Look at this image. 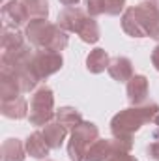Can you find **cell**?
<instances>
[{"label":"cell","mask_w":159,"mask_h":161,"mask_svg":"<svg viewBox=\"0 0 159 161\" xmlns=\"http://www.w3.org/2000/svg\"><path fill=\"white\" fill-rule=\"evenodd\" d=\"M120 25L129 38H152L159 43V8L152 0L125 8Z\"/></svg>","instance_id":"obj_1"},{"label":"cell","mask_w":159,"mask_h":161,"mask_svg":"<svg viewBox=\"0 0 159 161\" xmlns=\"http://www.w3.org/2000/svg\"><path fill=\"white\" fill-rule=\"evenodd\" d=\"M159 114V105L156 101H146L144 105H131L122 109L111 120V133L114 139L133 141V135L148 122H154Z\"/></svg>","instance_id":"obj_2"},{"label":"cell","mask_w":159,"mask_h":161,"mask_svg":"<svg viewBox=\"0 0 159 161\" xmlns=\"http://www.w3.org/2000/svg\"><path fill=\"white\" fill-rule=\"evenodd\" d=\"M25 38L34 49L54 53H62L69 43L68 32L62 30L56 23H49L47 19H30L25 28Z\"/></svg>","instance_id":"obj_3"},{"label":"cell","mask_w":159,"mask_h":161,"mask_svg":"<svg viewBox=\"0 0 159 161\" xmlns=\"http://www.w3.org/2000/svg\"><path fill=\"white\" fill-rule=\"evenodd\" d=\"M56 25L66 30L68 34H77L84 43H97L101 38L99 25L94 17L86 13V9H80L77 6L64 8L58 13Z\"/></svg>","instance_id":"obj_4"},{"label":"cell","mask_w":159,"mask_h":161,"mask_svg":"<svg viewBox=\"0 0 159 161\" xmlns=\"http://www.w3.org/2000/svg\"><path fill=\"white\" fill-rule=\"evenodd\" d=\"M99 139V127L94 122L82 120L71 131L68 142V158L71 161H86L88 148Z\"/></svg>","instance_id":"obj_5"},{"label":"cell","mask_w":159,"mask_h":161,"mask_svg":"<svg viewBox=\"0 0 159 161\" xmlns=\"http://www.w3.org/2000/svg\"><path fill=\"white\" fill-rule=\"evenodd\" d=\"M56 111H54V94L49 86H40L32 97H30V113L28 122L30 125L43 127L45 124L54 120Z\"/></svg>","instance_id":"obj_6"},{"label":"cell","mask_w":159,"mask_h":161,"mask_svg":"<svg viewBox=\"0 0 159 161\" xmlns=\"http://www.w3.org/2000/svg\"><path fill=\"white\" fill-rule=\"evenodd\" d=\"M62 66H64L62 53L45 51V49H34L32 58H30V68H32L34 75L40 80L54 75L56 71L62 69Z\"/></svg>","instance_id":"obj_7"},{"label":"cell","mask_w":159,"mask_h":161,"mask_svg":"<svg viewBox=\"0 0 159 161\" xmlns=\"http://www.w3.org/2000/svg\"><path fill=\"white\" fill-rule=\"evenodd\" d=\"M0 15H2V21H4V26L8 28H19L23 26L28 19V13L23 6L21 0H9V2H4L2 4V9H0Z\"/></svg>","instance_id":"obj_8"},{"label":"cell","mask_w":159,"mask_h":161,"mask_svg":"<svg viewBox=\"0 0 159 161\" xmlns=\"http://www.w3.org/2000/svg\"><path fill=\"white\" fill-rule=\"evenodd\" d=\"M125 94L131 105H144L148 101V94H150V84L144 75H133L127 80L125 86Z\"/></svg>","instance_id":"obj_9"},{"label":"cell","mask_w":159,"mask_h":161,"mask_svg":"<svg viewBox=\"0 0 159 161\" xmlns=\"http://www.w3.org/2000/svg\"><path fill=\"white\" fill-rule=\"evenodd\" d=\"M23 94V86L19 82V77L8 69V68H0V99H15Z\"/></svg>","instance_id":"obj_10"},{"label":"cell","mask_w":159,"mask_h":161,"mask_svg":"<svg viewBox=\"0 0 159 161\" xmlns=\"http://www.w3.org/2000/svg\"><path fill=\"white\" fill-rule=\"evenodd\" d=\"M0 113L2 116L9 118V120H23V118H28V103L23 96L15 97V99H6L0 103Z\"/></svg>","instance_id":"obj_11"},{"label":"cell","mask_w":159,"mask_h":161,"mask_svg":"<svg viewBox=\"0 0 159 161\" xmlns=\"http://www.w3.org/2000/svg\"><path fill=\"white\" fill-rule=\"evenodd\" d=\"M25 148H26V154L34 159H47L49 158V152H51V146L47 144L45 137L41 131H34L26 137L25 141Z\"/></svg>","instance_id":"obj_12"},{"label":"cell","mask_w":159,"mask_h":161,"mask_svg":"<svg viewBox=\"0 0 159 161\" xmlns=\"http://www.w3.org/2000/svg\"><path fill=\"white\" fill-rule=\"evenodd\" d=\"M109 75L116 82H127L133 77V62L127 56H114L109 64Z\"/></svg>","instance_id":"obj_13"},{"label":"cell","mask_w":159,"mask_h":161,"mask_svg":"<svg viewBox=\"0 0 159 161\" xmlns=\"http://www.w3.org/2000/svg\"><path fill=\"white\" fill-rule=\"evenodd\" d=\"M41 133H43L47 144L51 146V150H58V148L64 144L66 137H68V129H66L60 122H56V120L45 124L43 129H41Z\"/></svg>","instance_id":"obj_14"},{"label":"cell","mask_w":159,"mask_h":161,"mask_svg":"<svg viewBox=\"0 0 159 161\" xmlns=\"http://www.w3.org/2000/svg\"><path fill=\"white\" fill-rule=\"evenodd\" d=\"M116 150L114 139H97L86 152V161H107Z\"/></svg>","instance_id":"obj_15"},{"label":"cell","mask_w":159,"mask_h":161,"mask_svg":"<svg viewBox=\"0 0 159 161\" xmlns=\"http://www.w3.org/2000/svg\"><path fill=\"white\" fill-rule=\"evenodd\" d=\"M2 161H25L26 159V148L21 139H6L0 146Z\"/></svg>","instance_id":"obj_16"},{"label":"cell","mask_w":159,"mask_h":161,"mask_svg":"<svg viewBox=\"0 0 159 161\" xmlns=\"http://www.w3.org/2000/svg\"><path fill=\"white\" fill-rule=\"evenodd\" d=\"M109 64H111V56L105 49L101 47H96L94 51H90V54L86 56V69L94 75H99L103 73L105 69H109Z\"/></svg>","instance_id":"obj_17"},{"label":"cell","mask_w":159,"mask_h":161,"mask_svg":"<svg viewBox=\"0 0 159 161\" xmlns=\"http://www.w3.org/2000/svg\"><path fill=\"white\" fill-rule=\"evenodd\" d=\"M54 120L60 122L68 131H69V129L73 131L80 122H82V114H80L79 109H75V107H60V109L56 111Z\"/></svg>","instance_id":"obj_18"},{"label":"cell","mask_w":159,"mask_h":161,"mask_svg":"<svg viewBox=\"0 0 159 161\" xmlns=\"http://www.w3.org/2000/svg\"><path fill=\"white\" fill-rule=\"evenodd\" d=\"M25 40H26L25 34H21L17 28H8V26H4V28H2V41H0L2 53H4V51H13V49H21L23 45H26Z\"/></svg>","instance_id":"obj_19"},{"label":"cell","mask_w":159,"mask_h":161,"mask_svg":"<svg viewBox=\"0 0 159 161\" xmlns=\"http://www.w3.org/2000/svg\"><path fill=\"white\" fill-rule=\"evenodd\" d=\"M28 19H47L49 17V0H21Z\"/></svg>","instance_id":"obj_20"},{"label":"cell","mask_w":159,"mask_h":161,"mask_svg":"<svg viewBox=\"0 0 159 161\" xmlns=\"http://www.w3.org/2000/svg\"><path fill=\"white\" fill-rule=\"evenodd\" d=\"M125 11V0H103V13L116 17Z\"/></svg>","instance_id":"obj_21"},{"label":"cell","mask_w":159,"mask_h":161,"mask_svg":"<svg viewBox=\"0 0 159 161\" xmlns=\"http://www.w3.org/2000/svg\"><path fill=\"white\" fill-rule=\"evenodd\" d=\"M84 6H86V13L90 17L103 15V0H84Z\"/></svg>","instance_id":"obj_22"},{"label":"cell","mask_w":159,"mask_h":161,"mask_svg":"<svg viewBox=\"0 0 159 161\" xmlns=\"http://www.w3.org/2000/svg\"><path fill=\"white\" fill-rule=\"evenodd\" d=\"M146 152H148V158H150V159L159 161V127H157V131L154 133V137H152V142L148 144Z\"/></svg>","instance_id":"obj_23"},{"label":"cell","mask_w":159,"mask_h":161,"mask_svg":"<svg viewBox=\"0 0 159 161\" xmlns=\"http://www.w3.org/2000/svg\"><path fill=\"white\" fill-rule=\"evenodd\" d=\"M107 161H139V159H137L135 156H131V152H125V150H114Z\"/></svg>","instance_id":"obj_24"},{"label":"cell","mask_w":159,"mask_h":161,"mask_svg":"<svg viewBox=\"0 0 159 161\" xmlns=\"http://www.w3.org/2000/svg\"><path fill=\"white\" fill-rule=\"evenodd\" d=\"M152 64H154V68L159 71V43L154 47V51H152Z\"/></svg>","instance_id":"obj_25"},{"label":"cell","mask_w":159,"mask_h":161,"mask_svg":"<svg viewBox=\"0 0 159 161\" xmlns=\"http://www.w3.org/2000/svg\"><path fill=\"white\" fill-rule=\"evenodd\" d=\"M62 6H66V8H71V6H77L80 0H58Z\"/></svg>","instance_id":"obj_26"},{"label":"cell","mask_w":159,"mask_h":161,"mask_svg":"<svg viewBox=\"0 0 159 161\" xmlns=\"http://www.w3.org/2000/svg\"><path fill=\"white\" fill-rule=\"evenodd\" d=\"M154 124H156V125H157V127H159V114H157V116H156V118H154Z\"/></svg>","instance_id":"obj_27"},{"label":"cell","mask_w":159,"mask_h":161,"mask_svg":"<svg viewBox=\"0 0 159 161\" xmlns=\"http://www.w3.org/2000/svg\"><path fill=\"white\" fill-rule=\"evenodd\" d=\"M152 2H154V4H156V6L159 8V0H152Z\"/></svg>","instance_id":"obj_28"},{"label":"cell","mask_w":159,"mask_h":161,"mask_svg":"<svg viewBox=\"0 0 159 161\" xmlns=\"http://www.w3.org/2000/svg\"><path fill=\"white\" fill-rule=\"evenodd\" d=\"M4 2H9V0H2V4H4Z\"/></svg>","instance_id":"obj_29"},{"label":"cell","mask_w":159,"mask_h":161,"mask_svg":"<svg viewBox=\"0 0 159 161\" xmlns=\"http://www.w3.org/2000/svg\"><path fill=\"white\" fill-rule=\"evenodd\" d=\"M45 161H51V159H45Z\"/></svg>","instance_id":"obj_30"}]
</instances>
